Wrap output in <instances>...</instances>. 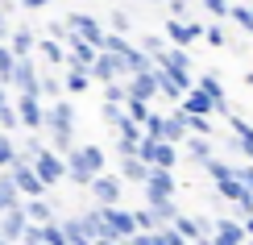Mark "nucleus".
Returning <instances> with one entry per match:
<instances>
[{
    "label": "nucleus",
    "mask_w": 253,
    "mask_h": 245,
    "mask_svg": "<svg viewBox=\"0 0 253 245\" xmlns=\"http://www.w3.org/2000/svg\"><path fill=\"white\" fill-rule=\"evenodd\" d=\"M54 0H17V8L21 13H42V8H50Z\"/></svg>",
    "instance_id": "nucleus-44"
},
{
    "label": "nucleus",
    "mask_w": 253,
    "mask_h": 245,
    "mask_svg": "<svg viewBox=\"0 0 253 245\" xmlns=\"http://www.w3.org/2000/svg\"><path fill=\"white\" fill-rule=\"evenodd\" d=\"M58 199H50V196H42V199H25L21 204V212H25V220L29 225H50V220H58Z\"/></svg>",
    "instance_id": "nucleus-17"
},
{
    "label": "nucleus",
    "mask_w": 253,
    "mask_h": 245,
    "mask_svg": "<svg viewBox=\"0 0 253 245\" xmlns=\"http://www.w3.org/2000/svg\"><path fill=\"white\" fill-rule=\"evenodd\" d=\"M212 220H216V216H204V212H195V216H187V212H183L170 229H174L183 241H208V237H212Z\"/></svg>",
    "instance_id": "nucleus-15"
},
{
    "label": "nucleus",
    "mask_w": 253,
    "mask_h": 245,
    "mask_svg": "<svg viewBox=\"0 0 253 245\" xmlns=\"http://www.w3.org/2000/svg\"><path fill=\"white\" fill-rule=\"evenodd\" d=\"M34 175H38V183L42 187H58L62 183V179H67V162H62V158L58 154H50V150H42L38 158H34Z\"/></svg>",
    "instance_id": "nucleus-13"
},
{
    "label": "nucleus",
    "mask_w": 253,
    "mask_h": 245,
    "mask_svg": "<svg viewBox=\"0 0 253 245\" xmlns=\"http://www.w3.org/2000/svg\"><path fill=\"white\" fill-rule=\"evenodd\" d=\"M34 58H42L50 71H58V67H67V46H58V42H50V38H38Z\"/></svg>",
    "instance_id": "nucleus-22"
},
{
    "label": "nucleus",
    "mask_w": 253,
    "mask_h": 245,
    "mask_svg": "<svg viewBox=\"0 0 253 245\" xmlns=\"http://www.w3.org/2000/svg\"><path fill=\"white\" fill-rule=\"evenodd\" d=\"M199 8H204V17L208 21H228V8H233V0H199Z\"/></svg>",
    "instance_id": "nucleus-35"
},
{
    "label": "nucleus",
    "mask_w": 253,
    "mask_h": 245,
    "mask_svg": "<svg viewBox=\"0 0 253 245\" xmlns=\"http://www.w3.org/2000/svg\"><path fill=\"white\" fill-rule=\"evenodd\" d=\"M228 21L241 29V38H249V42H253V13H249L245 4H233V8H228Z\"/></svg>",
    "instance_id": "nucleus-34"
},
{
    "label": "nucleus",
    "mask_w": 253,
    "mask_h": 245,
    "mask_svg": "<svg viewBox=\"0 0 253 245\" xmlns=\"http://www.w3.org/2000/svg\"><path fill=\"white\" fill-rule=\"evenodd\" d=\"M13 112H17V125L25 133H42V121H46V104L38 96H13Z\"/></svg>",
    "instance_id": "nucleus-8"
},
{
    "label": "nucleus",
    "mask_w": 253,
    "mask_h": 245,
    "mask_svg": "<svg viewBox=\"0 0 253 245\" xmlns=\"http://www.w3.org/2000/svg\"><path fill=\"white\" fill-rule=\"evenodd\" d=\"M183 150H187V162H195V166H208V162L216 158V142H212V137H191V133H187Z\"/></svg>",
    "instance_id": "nucleus-21"
},
{
    "label": "nucleus",
    "mask_w": 253,
    "mask_h": 245,
    "mask_svg": "<svg viewBox=\"0 0 253 245\" xmlns=\"http://www.w3.org/2000/svg\"><path fill=\"white\" fill-rule=\"evenodd\" d=\"M112 175H117L125 187H141L145 175H150V166H145L137 154H129V158H117V170H112Z\"/></svg>",
    "instance_id": "nucleus-18"
},
{
    "label": "nucleus",
    "mask_w": 253,
    "mask_h": 245,
    "mask_svg": "<svg viewBox=\"0 0 253 245\" xmlns=\"http://www.w3.org/2000/svg\"><path fill=\"white\" fill-rule=\"evenodd\" d=\"M4 175H8V183H13V191L21 196V204H25V199H42V196H46V187H42L38 175H34V166H17V162H13Z\"/></svg>",
    "instance_id": "nucleus-12"
},
{
    "label": "nucleus",
    "mask_w": 253,
    "mask_h": 245,
    "mask_svg": "<svg viewBox=\"0 0 253 245\" xmlns=\"http://www.w3.org/2000/svg\"><path fill=\"white\" fill-rule=\"evenodd\" d=\"M241 229H245V241H253V216H245V220H241Z\"/></svg>",
    "instance_id": "nucleus-48"
},
{
    "label": "nucleus",
    "mask_w": 253,
    "mask_h": 245,
    "mask_svg": "<svg viewBox=\"0 0 253 245\" xmlns=\"http://www.w3.org/2000/svg\"><path fill=\"white\" fill-rule=\"evenodd\" d=\"M96 54H100V50H91L87 42H71V46H67V67L71 71H91Z\"/></svg>",
    "instance_id": "nucleus-25"
},
{
    "label": "nucleus",
    "mask_w": 253,
    "mask_h": 245,
    "mask_svg": "<svg viewBox=\"0 0 253 245\" xmlns=\"http://www.w3.org/2000/svg\"><path fill=\"white\" fill-rule=\"evenodd\" d=\"M158 245H187V241L178 237L174 229H162V233H158Z\"/></svg>",
    "instance_id": "nucleus-45"
},
{
    "label": "nucleus",
    "mask_w": 253,
    "mask_h": 245,
    "mask_svg": "<svg viewBox=\"0 0 253 245\" xmlns=\"http://www.w3.org/2000/svg\"><path fill=\"white\" fill-rule=\"evenodd\" d=\"M38 75H42L38 58H17V67H13V79H8V88H13L17 96H38Z\"/></svg>",
    "instance_id": "nucleus-14"
},
{
    "label": "nucleus",
    "mask_w": 253,
    "mask_h": 245,
    "mask_svg": "<svg viewBox=\"0 0 253 245\" xmlns=\"http://www.w3.org/2000/svg\"><path fill=\"white\" fill-rule=\"evenodd\" d=\"M125 245H158V233H133Z\"/></svg>",
    "instance_id": "nucleus-46"
},
{
    "label": "nucleus",
    "mask_w": 253,
    "mask_h": 245,
    "mask_svg": "<svg viewBox=\"0 0 253 245\" xmlns=\"http://www.w3.org/2000/svg\"><path fill=\"white\" fill-rule=\"evenodd\" d=\"M25 229H29V220H25V212H21V208H13V212H4V216H0V241L17 245Z\"/></svg>",
    "instance_id": "nucleus-23"
},
{
    "label": "nucleus",
    "mask_w": 253,
    "mask_h": 245,
    "mask_svg": "<svg viewBox=\"0 0 253 245\" xmlns=\"http://www.w3.org/2000/svg\"><path fill=\"white\" fill-rule=\"evenodd\" d=\"M137 50H141V54L154 62V58H162V54H166V38L150 29V34H141V38H137Z\"/></svg>",
    "instance_id": "nucleus-31"
},
{
    "label": "nucleus",
    "mask_w": 253,
    "mask_h": 245,
    "mask_svg": "<svg viewBox=\"0 0 253 245\" xmlns=\"http://www.w3.org/2000/svg\"><path fill=\"white\" fill-rule=\"evenodd\" d=\"M141 4H150V8H158V4H166V0H141Z\"/></svg>",
    "instance_id": "nucleus-51"
},
{
    "label": "nucleus",
    "mask_w": 253,
    "mask_h": 245,
    "mask_svg": "<svg viewBox=\"0 0 253 245\" xmlns=\"http://www.w3.org/2000/svg\"><path fill=\"white\" fill-rule=\"evenodd\" d=\"M13 129H21V125H17V112H13V100H8L4 108H0V133H8V137H13Z\"/></svg>",
    "instance_id": "nucleus-41"
},
{
    "label": "nucleus",
    "mask_w": 253,
    "mask_h": 245,
    "mask_svg": "<svg viewBox=\"0 0 253 245\" xmlns=\"http://www.w3.org/2000/svg\"><path fill=\"white\" fill-rule=\"evenodd\" d=\"M158 71L150 67V71H141V75H129L125 79V96H129V100H137V104H150L154 108V100H158Z\"/></svg>",
    "instance_id": "nucleus-11"
},
{
    "label": "nucleus",
    "mask_w": 253,
    "mask_h": 245,
    "mask_svg": "<svg viewBox=\"0 0 253 245\" xmlns=\"http://www.w3.org/2000/svg\"><path fill=\"white\" fill-rule=\"evenodd\" d=\"M121 121H125V112L117 108V104H100V125H108V129H117Z\"/></svg>",
    "instance_id": "nucleus-40"
},
{
    "label": "nucleus",
    "mask_w": 253,
    "mask_h": 245,
    "mask_svg": "<svg viewBox=\"0 0 253 245\" xmlns=\"http://www.w3.org/2000/svg\"><path fill=\"white\" fill-rule=\"evenodd\" d=\"M245 245H253V241H245Z\"/></svg>",
    "instance_id": "nucleus-58"
},
{
    "label": "nucleus",
    "mask_w": 253,
    "mask_h": 245,
    "mask_svg": "<svg viewBox=\"0 0 253 245\" xmlns=\"http://www.w3.org/2000/svg\"><path fill=\"white\" fill-rule=\"evenodd\" d=\"M237 4H245V8H249V4H253V0H237Z\"/></svg>",
    "instance_id": "nucleus-54"
},
{
    "label": "nucleus",
    "mask_w": 253,
    "mask_h": 245,
    "mask_svg": "<svg viewBox=\"0 0 253 245\" xmlns=\"http://www.w3.org/2000/svg\"><path fill=\"white\" fill-rule=\"evenodd\" d=\"M204 170H208V179L220 187V183H228V179H237V170H241V166H237V162H224V158H212Z\"/></svg>",
    "instance_id": "nucleus-32"
},
{
    "label": "nucleus",
    "mask_w": 253,
    "mask_h": 245,
    "mask_svg": "<svg viewBox=\"0 0 253 245\" xmlns=\"http://www.w3.org/2000/svg\"><path fill=\"white\" fill-rule=\"evenodd\" d=\"M145 204H166V199H178V179H174V170H150L145 175Z\"/></svg>",
    "instance_id": "nucleus-6"
},
{
    "label": "nucleus",
    "mask_w": 253,
    "mask_h": 245,
    "mask_svg": "<svg viewBox=\"0 0 253 245\" xmlns=\"http://www.w3.org/2000/svg\"><path fill=\"white\" fill-rule=\"evenodd\" d=\"M71 245H87V241H71Z\"/></svg>",
    "instance_id": "nucleus-55"
},
{
    "label": "nucleus",
    "mask_w": 253,
    "mask_h": 245,
    "mask_svg": "<svg viewBox=\"0 0 253 245\" xmlns=\"http://www.w3.org/2000/svg\"><path fill=\"white\" fill-rule=\"evenodd\" d=\"M249 13H253V4H249Z\"/></svg>",
    "instance_id": "nucleus-57"
},
{
    "label": "nucleus",
    "mask_w": 253,
    "mask_h": 245,
    "mask_svg": "<svg viewBox=\"0 0 253 245\" xmlns=\"http://www.w3.org/2000/svg\"><path fill=\"white\" fill-rule=\"evenodd\" d=\"M245 88H253V71H245Z\"/></svg>",
    "instance_id": "nucleus-52"
},
{
    "label": "nucleus",
    "mask_w": 253,
    "mask_h": 245,
    "mask_svg": "<svg viewBox=\"0 0 253 245\" xmlns=\"http://www.w3.org/2000/svg\"><path fill=\"white\" fill-rule=\"evenodd\" d=\"M100 225H104V237L108 241H129L133 237V216H129V208H100Z\"/></svg>",
    "instance_id": "nucleus-9"
},
{
    "label": "nucleus",
    "mask_w": 253,
    "mask_h": 245,
    "mask_svg": "<svg viewBox=\"0 0 253 245\" xmlns=\"http://www.w3.org/2000/svg\"><path fill=\"white\" fill-rule=\"evenodd\" d=\"M178 112H183V116H216V108H212V100H208V96L204 92H187L183 96V100H178Z\"/></svg>",
    "instance_id": "nucleus-24"
},
{
    "label": "nucleus",
    "mask_w": 253,
    "mask_h": 245,
    "mask_svg": "<svg viewBox=\"0 0 253 245\" xmlns=\"http://www.w3.org/2000/svg\"><path fill=\"white\" fill-rule=\"evenodd\" d=\"M4 104H8V88H0V108H4Z\"/></svg>",
    "instance_id": "nucleus-50"
},
{
    "label": "nucleus",
    "mask_w": 253,
    "mask_h": 245,
    "mask_svg": "<svg viewBox=\"0 0 253 245\" xmlns=\"http://www.w3.org/2000/svg\"><path fill=\"white\" fill-rule=\"evenodd\" d=\"M8 34H13V17H8V13H0V46L8 42Z\"/></svg>",
    "instance_id": "nucleus-47"
},
{
    "label": "nucleus",
    "mask_w": 253,
    "mask_h": 245,
    "mask_svg": "<svg viewBox=\"0 0 253 245\" xmlns=\"http://www.w3.org/2000/svg\"><path fill=\"white\" fill-rule=\"evenodd\" d=\"M91 92V79H87V71H62V96H67V100H71V96H87Z\"/></svg>",
    "instance_id": "nucleus-29"
},
{
    "label": "nucleus",
    "mask_w": 253,
    "mask_h": 245,
    "mask_svg": "<svg viewBox=\"0 0 253 245\" xmlns=\"http://www.w3.org/2000/svg\"><path fill=\"white\" fill-rule=\"evenodd\" d=\"M91 245H125V241H108V237H100V241H91Z\"/></svg>",
    "instance_id": "nucleus-49"
},
{
    "label": "nucleus",
    "mask_w": 253,
    "mask_h": 245,
    "mask_svg": "<svg viewBox=\"0 0 253 245\" xmlns=\"http://www.w3.org/2000/svg\"><path fill=\"white\" fill-rule=\"evenodd\" d=\"M87 79L91 83H100V88H108V83H125V71H121V62L112 58V54H96V62H91V71H87Z\"/></svg>",
    "instance_id": "nucleus-16"
},
{
    "label": "nucleus",
    "mask_w": 253,
    "mask_h": 245,
    "mask_svg": "<svg viewBox=\"0 0 253 245\" xmlns=\"http://www.w3.org/2000/svg\"><path fill=\"white\" fill-rule=\"evenodd\" d=\"M137 158H141L150 170H174L183 154H178L174 146H166V142H145L141 137V142H137Z\"/></svg>",
    "instance_id": "nucleus-5"
},
{
    "label": "nucleus",
    "mask_w": 253,
    "mask_h": 245,
    "mask_svg": "<svg viewBox=\"0 0 253 245\" xmlns=\"http://www.w3.org/2000/svg\"><path fill=\"white\" fill-rule=\"evenodd\" d=\"M87 196H91V208H121V196H125V183L112 170H104L87 183Z\"/></svg>",
    "instance_id": "nucleus-4"
},
{
    "label": "nucleus",
    "mask_w": 253,
    "mask_h": 245,
    "mask_svg": "<svg viewBox=\"0 0 253 245\" xmlns=\"http://www.w3.org/2000/svg\"><path fill=\"white\" fill-rule=\"evenodd\" d=\"M42 142H46V150L58 154V158H67V154L79 146V108H75V100H67V96H62V100L46 104Z\"/></svg>",
    "instance_id": "nucleus-1"
},
{
    "label": "nucleus",
    "mask_w": 253,
    "mask_h": 245,
    "mask_svg": "<svg viewBox=\"0 0 253 245\" xmlns=\"http://www.w3.org/2000/svg\"><path fill=\"white\" fill-rule=\"evenodd\" d=\"M42 150H46L42 133H25V137H21V146H17V158H13V162H17V166H34V158H38Z\"/></svg>",
    "instance_id": "nucleus-27"
},
{
    "label": "nucleus",
    "mask_w": 253,
    "mask_h": 245,
    "mask_svg": "<svg viewBox=\"0 0 253 245\" xmlns=\"http://www.w3.org/2000/svg\"><path fill=\"white\" fill-rule=\"evenodd\" d=\"M150 208V216H154V225H158V233L162 229H170L178 216H183V208H178V199H166V204H145Z\"/></svg>",
    "instance_id": "nucleus-28"
},
{
    "label": "nucleus",
    "mask_w": 253,
    "mask_h": 245,
    "mask_svg": "<svg viewBox=\"0 0 253 245\" xmlns=\"http://www.w3.org/2000/svg\"><path fill=\"white\" fill-rule=\"evenodd\" d=\"M104 29H108V34H117V38H129V34H133V13L117 4V8L108 13V21H104Z\"/></svg>",
    "instance_id": "nucleus-30"
},
{
    "label": "nucleus",
    "mask_w": 253,
    "mask_h": 245,
    "mask_svg": "<svg viewBox=\"0 0 253 245\" xmlns=\"http://www.w3.org/2000/svg\"><path fill=\"white\" fill-rule=\"evenodd\" d=\"M204 42H208L212 50H224V46H228V29L216 25V21H204Z\"/></svg>",
    "instance_id": "nucleus-36"
},
{
    "label": "nucleus",
    "mask_w": 253,
    "mask_h": 245,
    "mask_svg": "<svg viewBox=\"0 0 253 245\" xmlns=\"http://www.w3.org/2000/svg\"><path fill=\"white\" fill-rule=\"evenodd\" d=\"M13 158H17V142H13L8 133H0V175L13 166Z\"/></svg>",
    "instance_id": "nucleus-37"
},
{
    "label": "nucleus",
    "mask_w": 253,
    "mask_h": 245,
    "mask_svg": "<svg viewBox=\"0 0 253 245\" xmlns=\"http://www.w3.org/2000/svg\"><path fill=\"white\" fill-rule=\"evenodd\" d=\"M228 129H233V137H228L224 146L233 154H245L249 162H253V121H249L245 112H233V116H228Z\"/></svg>",
    "instance_id": "nucleus-10"
},
{
    "label": "nucleus",
    "mask_w": 253,
    "mask_h": 245,
    "mask_svg": "<svg viewBox=\"0 0 253 245\" xmlns=\"http://www.w3.org/2000/svg\"><path fill=\"white\" fill-rule=\"evenodd\" d=\"M158 142L174 146V150L187 142V116L178 112V108H174V112H162V137H158Z\"/></svg>",
    "instance_id": "nucleus-20"
},
{
    "label": "nucleus",
    "mask_w": 253,
    "mask_h": 245,
    "mask_svg": "<svg viewBox=\"0 0 253 245\" xmlns=\"http://www.w3.org/2000/svg\"><path fill=\"white\" fill-rule=\"evenodd\" d=\"M162 38L174 50H191L195 42H204V21H166Z\"/></svg>",
    "instance_id": "nucleus-7"
},
{
    "label": "nucleus",
    "mask_w": 253,
    "mask_h": 245,
    "mask_svg": "<svg viewBox=\"0 0 253 245\" xmlns=\"http://www.w3.org/2000/svg\"><path fill=\"white\" fill-rule=\"evenodd\" d=\"M38 100L42 104L62 100V75H58V71H42V75H38Z\"/></svg>",
    "instance_id": "nucleus-26"
},
{
    "label": "nucleus",
    "mask_w": 253,
    "mask_h": 245,
    "mask_svg": "<svg viewBox=\"0 0 253 245\" xmlns=\"http://www.w3.org/2000/svg\"><path fill=\"white\" fill-rule=\"evenodd\" d=\"M62 162H67V183L79 187V191H87L91 179L108 170V154H104V146H96V142H79Z\"/></svg>",
    "instance_id": "nucleus-2"
},
{
    "label": "nucleus",
    "mask_w": 253,
    "mask_h": 245,
    "mask_svg": "<svg viewBox=\"0 0 253 245\" xmlns=\"http://www.w3.org/2000/svg\"><path fill=\"white\" fill-rule=\"evenodd\" d=\"M62 21H67L71 38H75V42H87L91 50H100V42H104V34H108V29H104V21H100L96 13H67Z\"/></svg>",
    "instance_id": "nucleus-3"
},
{
    "label": "nucleus",
    "mask_w": 253,
    "mask_h": 245,
    "mask_svg": "<svg viewBox=\"0 0 253 245\" xmlns=\"http://www.w3.org/2000/svg\"><path fill=\"white\" fill-rule=\"evenodd\" d=\"M166 13H170L166 21H187L191 17V0H166Z\"/></svg>",
    "instance_id": "nucleus-39"
},
{
    "label": "nucleus",
    "mask_w": 253,
    "mask_h": 245,
    "mask_svg": "<svg viewBox=\"0 0 253 245\" xmlns=\"http://www.w3.org/2000/svg\"><path fill=\"white\" fill-rule=\"evenodd\" d=\"M121 67H125V79H129V75H141V71H150V67H154V62H150V58H145V54H141V50H137V42H133V50H129V54H125V58H121Z\"/></svg>",
    "instance_id": "nucleus-33"
},
{
    "label": "nucleus",
    "mask_w": 253,
    "mask_h": 245,
    "mask_svg": "<svg viewBox=\"0 0 253 245\" xmlns=\"http://www.w3.org/2000/svg\"><path fill=\"white\" fill-rule=\"evenodd\" d=\"M0 245H8V241H0Z\"/></svg>",
    "instance_id": "nucleus-56"
},
{
    "label": "nucleus",
    "mask_w": 253,
    "mask_h": 245,
    "mask_svg": "<svg viewBox=\"0 0 253 245\" xmlns=\"http://www.w3.org/2000/svg\"><path fill=\"white\" fill-rule=\"evenodd\" d=\"M125 100H129V96H125V83H108V88H104V104L125 108Z\"/></svg>",
    "instance_id": "nucleus-42"
},
{
    "label": "nucleus",
    "mask_w": 253,
    "mask_h": 245,
    "mask_svg": "<svg viewBox=\"0 0 253 245\" xmlns=\"http://www.w3.org/2000/svg\"><path fill=\"white\" fill-rule=\"evenodd\" d=\"M8 50H13V58H34V46H38V34L34 25H13V34L4 42Z\"/></svg>",
    "instance_id": "nucleus-19"
},
{
    "label": "nucleus",
    "mask_w": 253,
    "mask_h": 245,
    "mask_svg": "<svg viewBox=\"0 0 253 245\" xmlns=\"http://www.w3.org/2000/svg\"><path fill=\"white\" fill-rule=\"evenodd\" d=\"M224 50H233V54H237V58H249V50H253V42L237 34V38H228V46H224Z\"/></svg>",
    "instance_id": "nucleus-43"
},
{
    "label": "nucleus",
    "mask_w": 253,
    "mask_h": 245,
    "mask_svg": "<svg viewBox=\"0 0 253 245\" xmlns=\"http://www.w3.org/2000/svg\"><path fill=\"white\" fill-rule=\"evenodd\" d=\"M187 245H212V241H187Z\"/></svg>",
    "instance_id": "nucleus-53"
},
{
    "label": "nucleus",
    "mask_w": 253,
    "mask_h": 245,
    "mask_svg": "<svg viewBox=\"0 0 253 245\" xmlns=\"http://www.w3.org/2000/svg\"><path fill=\"white\" fill-rule=\"evenodd\" d=\"M13 67H17L13 50H8V46H0V88H8V79H13Z\"/></svg>",
    "instance_id": "nucleus-38"
}]
</instances>
